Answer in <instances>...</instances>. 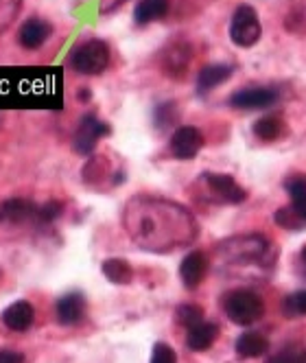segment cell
Segmentation results:
<instances>
[{
	"label": "cell",
	"mask_w": 306,
	"mask_h": 363,
	"mask_svg": "<svg viewBox=\"0 0 306 363\" xmlns=\"http://www.w3.org/2000/svg\"><path fill=\"white\" fill-rule=\"evenodd\" d=\"M298 363H306V350L300 352V361H298Z\"/></svg>",
	"instance_id": "cell-33"
},
{
	"label": "cell",
	"mask_w": 306,
	"mask_h": 363,
	"mask_svg": "<svg viewBox=\"0 0 306 363\" xmlns=\"http://www.w3.org/2000/svg\"><path fill=\"white\" fill-rule=\"evenodd\" d=\"M62 211H64V206L60 201H48V203H44L38 208V219L42 223H50V221H55L62 215Z\"/></svg>",
	"instance_id": "cell-26"
},
{
	"label": "cell",
	"mask_w": 306,
	"mask_h": 363,
	"mask_svg": "<svg viewBox=\"0 0 306 363\" xmlns=\"http://www.w3.org/2000/svg\"><path fill=\"white\" fill-rule=\"evenodd\" d=\"M217 254L223 263H234V265L259 263L261 258L267 254V241L259 235L234 237V239L223 241L219 245Z\"/></svg>",
	"instance_id": "cell-3"
},
{
	"label": "cell",
	"mask_w": 306,
	"mask_h": 363,
	"mask_svg": "<svg viewBox=\"0 0 306 363\" xmlns=\"http://www.w3.org/2000/svg\"><path fill=\"white\" fill-rule=\"evenodd\" d=\"M0 363H24V357L13 350H0Z\"/></svg>",
	"instance_id": "cell-31"
},
{
	"label": "cell",
	"mask_w": 306,
	"mask_h": 363,
	"mask_svg": "<svg viewBox=\"0 0 306 363\" xmlns=\"http://www.w3.org/2000/svg\"><path fill=\"white\" fill-rule=\"evenodd\" d=\"M123 3H127V0H98V9L103 11V13H108V11L116 9V7L123 5Z\"/></svg>",
	"instance_id": "cell-32"
},
{
	"label": "cell",
	"mask_w": 306,
	"mask_h": 363,
	"mask_svg": "<svg viewBox=\"0 0 306 363\" xmlns=\"http://www.w3.org/2000/svg\"><path fill=\"white\" fill-rule=\"evenodd\" d=\"M22 9V0H0V33H5Z\"/></svg>",
	"instance_id": "cell-23"
},
{
	"label": "cell",
	"mask_w": 306,
	"mask_h": 363,
	"mask_svg": "<svg viewBox=\"0 0 306 363\" xmlns=\"http://www.w3.org/2000/svg\"><path fill=\"white\" fill-rule=\"evenodd\" d=\"M171 153L175 158L180 160H191L201 151L203 147V136L197 127L193 125H184V127H177L173 136H171Z\"/></svg>",
	"instance_id": "cell-7"
},
{
	"label": "cell",
	"mask_w": 306,
	"mask_h": 363,
	"mask_svg": "<svg viewBox=\"0 0 306 363\" xmlns=\"http://www.w3.org/2000/svg\"><path fill=\"white\" fill-rule=\"evenodd\" d=\"M203 179H206V186L210 189V193L223 203H241L247 197V193L237 184V179L232 175L208 173L203 175Z\"/></svg>",
	"instance_id": "cell-8"
},
{
	"label": "cell",
	"mask_w": 306,
	"mask_h": 363,
	"mask_svg": "<svg viewBox=\"0 0 306 363\" xmlns=\"http://www.w3.org/2000/svg\"><path fill=\"white\" fill-rule=\"evenodd\" d=\"M123 223L136 245L158 254L188 245L197 235L193 215L164 199L134 197L125 206Z\"/></svg>",
	"instance_id": "cell-1"
},
{
	"label": "cell",
	"mask_w": 306,
	"mask_h": 363,
	"mask_svg": "<svg viewBox=\"0 0 306 363\" xmlns=\"http://www.w3.org/2000/svg\"><path fill=\"white\" fill-rule=\"evenodd\" d=\"M302 258H304V263H306V247L302 250Z\"/></svg>",
	"instance_id": "cell-34"
},
{
	"label": "cell",
	"mask_w": 306,
	"mask_h": 363,
	"mask_svg": "<svg viewBox=\"0 0 306 363\" xmlns=\"http://www.w3.org/2000/svg\"><path fill=\"white\" fill-rule=\"evenodd\" d=\"M175 315H177V322H180L182 326L193 328L195 324H199L203 320V311L197 304H182L180 308H177Z\"/></svg>",
	"instance_id": "cell-24"
},
{
	"label": "cell",
	"mask_w": 306,
	"mask_h": 363,
	"mask_svg": "<svg viewBox=\"0 0 306 363\" xmlns=\"http://www.w3.org/2000/svg\"><path fill=\"white\" fill-rule=\"evenodd\" d=\"M0 213H3V219L11 223H27L38 219V206L29 199H7L0 206Z\"/></svg>",
	"instance_id": "cell-15"
},
{
	"label": "cell",
	"mask_w": 306,
	"mask_h": 363,
	"mask_svg": "<svg viewBox=\"0 0 306 363\" xmlns=\"http://www.w3.org/2000/svg\"><path fill=\"white\" fill-rule=\"evenodd\" d=\"M283 311L287 315H306V291L291 294L283 302Z\"/></svg>",
	"instance_id": "cell-25"
},
{
	"label": "cell",
	"mask_w": 306,
	"mask_h": 363,
	"mask_svg": "<svg viewBox=\"0 0 306 363\" xmlns=\"http://www.w3.org/2000/svg\"><path fill=\"white\" fill-rule=\"evenodd\" d=\"M101 269H103L106 278L110 282H114V284H127V282H132V278H134L132 265L127 261H123V258H108Z\"/></svg>",
	"instance_id": "cell-20"
},
{
	"label": "cell",
	"mask_w": 306,
	"mask_h": 363,
	"mask_svg": "<svg viewBox=\"0 0 306 363\" xmlns=\"http://www.w3.org/2000/svg\"><path fill=\"white\" fill-rule=\"evenodd\" d=\"M300 361V352H295V350H280L278 354H273V357H269L267 359V363H298Z\"/></svg>",
	"instance_id": "cell-30"
},
{
	"label": "cell",
	"mask_w": 306,
	"mask_h": 363,
	"mask_svg": "<svg viewBox=\"0 0 306 363\" xmlns=\"http://www.w3.org/2000/svg\"><path fill=\"white\" fill-rule=\"evenodd\" d=\"M206 272H208V258L203 256L201 252H191L184 256V261L180 265V276H182V282L186 284L188 289H195L197 284L206 278Z\"/></svg>",
	"instance_id": "cell-11"
},
{
	"label": "cell",
	"mask_w": 306,
	"mask_h": 363,
	"mask_svg": "<svg viewBox=\"0 0 306 363\" xmlns=\"http://www.w3.org/2000/svg\"><path fill=\"white\" fill-rule=\"evenodd\" d=\"M110 134V125L106 123H101L96 116L88 114L81 118L79 127H76V134L72 138V147L76 153H81V155H90L98 143L101 136H108Z\"/></svg>",
	"instance_id": "cell-6"
},
{
	"label": "cell",
	"mask_w": 306,
	"mask_h": 363,
	"mask_svg": "<svg viewBox=\"0 0 306 363\" xmlns=\"http://www.w3.org/2000/svg\"><path fill=\"white\" fill-rule=\"evenodd\" d=\"M223 311L225 315L239 326H251L254 322H259L265 313L263 298L256 296L249 289H237L230 291L223 298Z\"/></svg>",
	"instance_id": "cell-2"
},
{
	"label": "cell",
	"mask_w": 306,
	"mask_h": 363,
	"mask_svg": "<svg viewBox=\"0 0 306 363\" xmlns=\"http://www.w3.org/2000/svg\"><path fill=\"white\" fill-rule=\"evenodd\" d=\"M50 35V24L42 18H31L27 20L20 27V33H18V42L24 46V48H40Z\"/></svg>",
	"instance_id": "cell-12"
},
{
	"label": "cell",
	"mask_w": 306,
	"mask_h": 363,
	"mask_svg": "<svg viewBox=\"0 0 306 363\" xmlns=\"http://www.w3.org/2000/svg\"><path fill=\"white\" fill-rule=\"evenodd\" d=\"M276 223H278V225H283V228H300V225H304V221H302L291 208H287V211H278V213H276Z\"/></svg>",
	"instance_id": "cell-29"
},
{
	"label": "cell",
	"mask_w": 306,
	"mask_h": 363,
	"mask_svg": "<svg viewBox=\"0 0 306 363\" xmlns=\"http://www.w3.org/2000/svg\"><path fill=\"white\" fill-rule=\"evenodd\" d=\"M188 57L191 55H188V50L184 46H175V48L169 50V55L164 60V66H166V70L171 74H182L186 70V66H188Z\"/></svg>",
	"instance_id": "cell-22"
},
{
	"label": "cell",
	"mask_w": 306,
	"mask_h": 363,
	"mask_svg": "<svg viewBox=\"0 0 306 363\" xmlns=\"http://www.w3.org/2000/svg\"><path fill=\"white\" fill-rule=\"evenodd\" d=\"M261 20L259 13L254 11V7L249 5H241L237 7L234 16H232V24H230V38L232 42L241 48H249L261 40Z\"/></svg>",
	"instance_id": "cell-5"
},
{
	"label": "cell",
	"mask_w": 306,
	"mask_h": 363,
	"mask_svg": "<svg viewBox=\"0 0 306 363\" xmlns=\"http://www.w3.org/2000/svg\"><path fill=\"white\" fill-rule=\"evenodd\" d=\"M287 191L291 195V211L306 223V175L289 179Z\"/></svg>",
	"instance_id": "cell-19"
},
{
	"label": "cell",
	"mask_w": 306,
	"mask_h": 363,
	"mask_svg": "<svg viewBox=\"0 0 306 363\" xmlns=\"http://www.w3.org/2000/svg\"><path fill=\"white\" fill-rule=\"evenodd\" d=\"M269 348V342L261 333H243L237 340V354L243 359H256L263 357Z\"/></svg>",
	"instance_id": "cell-17"
},
{
	"label": "cell",
	"mask_w": 306,
	"mask_h": 363,
	"mask_svg": "<svg viewBox=\"0 0 306 363\" xmlns=\"http://www.w3.org/2000/svg\"><path fill=\"white\" fill-rule=\"evenodd\" d=\"M35 311L27 300H18L3 311V324L13 333H24L33 326Z\"/></svg>",
	"instance_id": "cell-10"
},
{
	"label": "cell",
	"mask_w": 306,
	"mask_h": 363,
	"mask_svg": "<svg viewBox=\"0 0 306 363\" xmlns=\"http://www.w3.org/2000/svg\"><path fill=\"white\" fill-rule=\"evenodd\" d=\"M0 123H3V118H0Z\"/></svg>",
	"instance_id": "cell-35"
},
{
	"label": "cell",
	"mask_w": 306,
	"mask_h": 363,
	"mask_svg": "<svg viewBox=\"0 0 306 363\" xmlns=\"http://www.w3.org/2000/svg\"><path fill=\"white\" fill-rule=\"evenodd\" d=\"M283 129H285V125L278 116H263V118H259L256 123H254V134H256L265 143H271V140L280 138Z\"/></svg>",
	"instance_id": "cell-21"
},
{
	"label": "cell",
	"mask_w": 306,
	"mask_h": 363,
	"mask_svg": "<svg viewBox=\"0 0 306 363\" xmlns=\"http://www.w3.org/2000/svg\"><path fill=\"white\" fill-rule=\"evenodd\" d=\"M278 101V92L273 88H245L232 94L230 106L239 110H265Z\"/></svg>",
	"instance_id": "cell-9"
},
{
	"label": "cell",
	"mask_w": 306,
	"mask_h": 363,
	"mask_svg": "<svg viewBox=\"0 0 306 363\" xmlns=\"http://www.w3.org/2000/svg\"><path fill=\"white\" fill-rule=\"evenodd\" d=\"M175 110H177V108H175V103H164V106H160L158 112H156L158 125H160V127H169L171 123H175V118H177Z\"/></svg>",
	"instance_id": "cell-28"
},
{
	"label": "cell",
	"mask_w": 306,
	"mask_h": 363,
	"mask_svg": "<svg viewBox=\"0 0 306 363\" xmlns=\"http://www.w3.org/2000/svg\"><path fill=\"white\" fill-rule=\"evenodd\" d=\"M151 363H177V357H175V350L166 344H156L153 346V352H151Z\"/></svg>",
	"instance_id": "cell-27"
},
{
	"label": "cell",
	"mask_w": 306,
	"mask_h": 363,
	"mask_svg": "<svg viewBox=\"0 0 306 363\" xmlns=\"http://www.w3.org/2000/svg\"><path fill=\"white\" fill-rule=\"evenodd\" d=\"M169 0H140L134 11V18L138 24H149L153 20H162L169 13Z\"/></svg>",
	"instance_id": "cell-18"
},
{
	"label": "cell",
	"mask_w": 306,
	"mask_h": 363,
	"mask_svg": "<svg viewBox=\"0 0 306 363\" xmlns=\"http://www.w3.org/2000/svg\"><path fill=\"white\" fill-rule=\"evenodd\" d=\"M86 311V300L79 291L66 294L60 302H57V320L66 326H72L76 322H81Z\"/></svg>",
	"instance_id": "cell-13"
},
{
	"label": "cell",
	"mask_w": 306,
	"mask_h": 363,
	"mask_svg": "<svg viewBox=\"0 0 306 363\" xmlns=\"http://www.w3.org/2000/svg\"><path fill=\"white\" fill-rule=\"evenodd\" d=\"M110 64V48L103 40H84L70 53V66L81 74H101Z\"/></svg>",
	"instance_id": "cell-4"
},
{
	"label": "cell",
	"mask_w": 306,
	"mask_h": 363,
	"mask_svg": "<svg viewBox=\"0 0 306 363\" xmlns=\"http://www.w3.org/2000/svg\"><path fill=\"white\" fill-rule=\"evenodd\" d=\"M230 74H232V66H225V64L206 66L197 77V90L199 92H208V90L225 84L230 79Z\"/></svg>",
	"instance_id": "cell-16"
},
{
	"label": "cell",
	"mask_w": 306,
	"mask_h": 363,
	"mask_svg": "<svg viewBox=\"0 0 306 363\" xmlns=\"http://www.w3.org/2000/svg\"><path fill=\"white\" fill-rule=\"evenodd\" d=\"M217 335H219V328L215 322H206V320H201L199 324H195L193 328H188V337H186V344L191 350L195 352H201V350H208L215 340H217Z\"/></svg>",
	"instance_id": "cell-14"
}]
</instances>
